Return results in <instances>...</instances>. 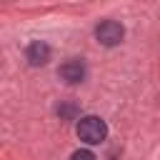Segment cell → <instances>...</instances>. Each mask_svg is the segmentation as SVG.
<instances>
[{"instance_id":"6da1fadb","label":"cell","mask_w":160,"mask_h":160,"mask_svg":"<svg viewBox=\"0 0 160 160\" xmlns=\"http://www.w3.org/2000/svg\"><path fill=\"white\" fill-rule=\"evenodd\" d=\"M108 135V128H105V120H100L98 115H85L78 120V138L88 145H98L102 142Z\"/></svg>"},{"instance_id":"7a4b0ae2","label":"cell","mask_w":160,"mask_h":160,"mask_svg":"<svg viewBox=\"0 0 160 160\" xmlns=\"http://www.w3.org/2000/svg\"><path fill=\"white\" fill-rule=\"evenodd\" d=\"M122 35H125V30H122V25L115 22V20H102V22L95 28L98 42H102V45H108V48L118 45V42L122 40Z\"/></svg>"},{"instance_id":"3957f363","label":"cell","mask_w":160,"mask_h":160,"mask_svg":"<svg viewBox=\"0 0 160 160\" xmlns=\"http://www.w3.org/2000/svg\"><path fill=\"white\" fill-rule=\"evenodd\" d=\"M60 78L65 82H80L85 78V62L80 58H70L60 65Z\"/></svg>"},{"instance_id":"277c9868","label":"cell","mask_w":160,"mask_h":160,"mask_svg":"<svg viewBox=\"0 0 160 160\" xmlns=\"http://www.w3.org/2000/svg\"><path fill=\"white\" fill-rule=\"evenodd\" d=\"M25 58H28L30 65H45V62L50 60V48H48V42L32 40V42L28 45V50H25Z\"/></svg>"},{"instance_id":"5b68a950","label":"cell","mask_w":160,"mask_h":160,"mask_svg":"<svg viewBox=\"0 0 160 160\" xmlns=\"http://www.w3.org/2000/svg\"><path fill=\"white\" fill-rule=\"evenodd\" d=\"M70 160H95V155H92L90 150H75Z\"/></svg>"}]
</instances>
